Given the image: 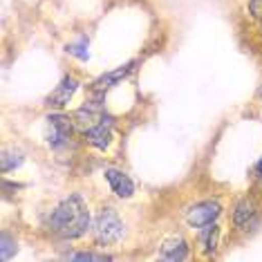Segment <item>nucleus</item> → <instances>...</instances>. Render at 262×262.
Segmentation results:
<instances>
[{
  "mask_svg": "<svg viewBox=\"0 0 262 262\" xmlns=\"http://www.w3.org/2000/svg\"><path fill=\"white\" fill-rule=\"evenodd\" d=\"M90 211H88L85 202L79 193L65 198L61 204H58L54 211H52L50 220H47V226H50L52 233H56L63 240H76V237H83L90 229Z\"/></svg>",
  "mask_w": 262,
  "mask_h": 262,
  "instance_id": "obj_1",
  "label": "nucleus"
},
{
  "mask_svg": "<svg viewBox=\"0 0 262 262\" xmlns=\"http://www.w3.org/2000/svg\"><path fill=\"white\" fill-rule=\"evenodd\" d=\"M123 235V222L115 208L105 206L94 220V240L99 244H115Z\"/></svg>",
  "mask_w": 262,
  "mask_h": 262,
  "instance_id": "obj_2",
  "label": "nucleus"
},
{
  "mask_svg": "<svg viewBox=\"0 0 262 262\" xmlns=\"http://www.w3.org/2000/svg\"><path fill=\"white\" fill-rule=\"evenodd\" d=\"M47 123H50L47 144L54 148V150H61V148L68 146V141L72 139V135L76 130L72 117L61 115V112H52V115H47Z\"/></svg>",
  "mask_w": 262,
  "mask_h": 262,
  "instance_id": "obj_3",
  "label": "nucleus"
},
{
  "mask_svg": "<svg viewBox=\"0 0 262 262\" xmlns=\"http://www.w3.org/2000/svg\"><path fill=\"white\" fill-rule=\"evenodd\" d=\"M220 213H222V206H220L217 200H206V202H198L186 211V222L193 226V229H202L206 224L217 222Z\"/></svg>",
  "mask_w": 262,
  "mask_h": 262,
  "instance_id": "obj_4",
  "label": "nucleus"
},
{
  "mask_svg": "<svg viewBox=\"0 0 262 262\" xmlns=\"http://www.w3.org/2000/svg\"><path fill=\"white\" fill-rule=\"evenodd\" d=\"M135 65H137V61H130V63H126V65H119V68H115V70H110V72H105V74H101L97 81L92 83V92L97 94V97H103L108 90H112L115 85H119L123 79H128L130 74L135 72Z\"/></svg>",
  "mask_w": 262,
  "mask_h": 262,
  "instance_id": "obj_5",
  "label": "nucleus"
},
{
  "mask_svg": "<svg viewBox=\"0 0 262 262\" xmlns=\"http://www.w3.org/2000/svg\"><path fill=\"white\" fill-rule=\"evenodd\" d=\"M103 117H105V110H103V105H101L99 101H85V103H83L81 108L72 115V121H74L76 130L88 133V130L97 126Z\"/></svg>",
  "mask_w": 262,
  "mask_h": 262,
  "instance_id": "obj_6",
  "label": "nucleus"
},
{
  "mask_svg": "<svg viewBox=\"0 0 262 262\" xmlns=\"http://www.w3.org/2000/svg\"><path fill=\"white\" fill-rule=\"evenodd\" d=\"M79 79L76 76H63L61 83L52 90V94L45 99V105H50V108H63V105L70 103V99L76 94V90H79Z\"/></svg>",
  "mask_w": 262,
  "mask_h": 262,
  "instance_id": "obj_7",
  "label": "nucleus"
},
{
  "mask_svg": "<svg viewBox=\"0 0 262 262\" xmlns=\"http://www.w3.org/2000/svg\"><path fill=\"white\" fill-rule=\"evenodd\" d=\"M112 126H115V119L105 115L94 128H90L88 133H83V137H85V141L92 148H97V150H105V148L110 146V141H112Z\"/></svg>",
  "mask_w": 262,
  "mask_h": 262,
  "instance_id": "obj_8",
  "label": "nucleus"
},
{
  "mask_svg": "<svg viewBox=\"0 0 262 262\" xmlns=\"http://www.w3.org/2000/svg\"><path fill=\"white\" fill-rule=\"evenodd\" d=\"M105 182L110 184L112 193L121 200H130L135 195V182L130 180V175H126L123 170H117V168H105L103 172Z\"/></svg>",
  "mask_w": 262,
  "mask_h": 262,
  "instance_id": "obj_9",
  "label": "nucleus"
},
{
  "mask_svg": "<svg viewBox=\"0 0 262 262\" xmlns=\"http://www.w3.org/2000/svg\"><path fill=\"white\" fill-rule=\"evenodd\" d=\"M233 224L240 231H249L258 224V208L251 200H240L233 208Z\"/></svg>",
  "mask_w": 262,
  "mask_h": 262,
  "instance_id": "obj_10",
  "label": "nucleus"
},
{
  "mask_svg": "<svg viewBox=\"0 0 262 262\" xmlns=\"http://www.w3.org/2000/svg\"><path fill=\"white\" fill-rule=\"evenodd\" d=\"M188 258V244L184 237H172L162 247L159 251V260H168V262H177V260H186Z\"/></svg>",
  "mask_w": 262,
  "mask_h": 262,
  "instance_id": "obj_11",
  "label": "nucleus"
},
{
  "mask_svg": "<svg viewBox=\"0 0 262 262\" xmlns=\"http://www.w3.org/2000/svg\"><path fill=\"white\" fill-rule=\"evenodd\" d=\"M198 242H200V249H202V253L204 255L215 253L217 242H220V226L215 222L202 226L200 233H198Z\"/></svg>",
  "mask_w": 262,
  "mask_h": 262,
  "instance_id": "obj_12",
  "label": "nucleus"
},
{
  "mask_svg": "<svg viewBox=\"0 0 262 262\" xmlns=\"http://www.w3.org/2000/svg\"><path fill=\"white\" fill-rule=\"evenodd\" d=\"M25 162V155L20 150H16V148H5L3 150V157H0V170H3V175H7L14 168H18V166Z\"/></svg>",
  "mask_w": 262,
  "mask_h": 262,
  "instance_id": "obj_13",
  "label": "nucleus"
},
{
  "mask_svg": "<svg viewBox=\"0 0 262 262\" xmlns=\"http://www.w3.org/2000/svg\"><path fill=\"white\" fill-rule=\"evenodd\" d=\"M16 251H18V244H16V240L7 233V231H3V235H0V258L9 260V258H14Z\"/></svg>",
  "mask_w": 262,
  "mask_h": 262,
  "instance_id": "obj_14",
  "label": "nucleus"
},
{
  "mask_svg": "<svg viewBox=\"0 0 262 262\" xmlns=\"http://www.w3.org/2000/svg\"><path fill=\"white\" fill-rule=\"evenodd\" d=\"M68 54H72L76 58H81V61H88V40L85 38H81L79 43H74V45H68Z\"/></svg>",
  "mask_w": 262,
  "mask_h": 262,
  "instance_id": "obj_15",
  "label": "nucleus"
},
{
  "mask_svg": "<svg viewBox=\"0 0 262 262\" xmlns=\"http://www.w3.org/2000/svg\"><path fill=\"white\" fill-rule=\"evenodd\" d=\"M70 258H72V260H97V262H103V260H112V255L83 251V253H72V255H70Z\"/></svg>",
  "mask_w": 262,
  "mask_h": 262,
  "instance_id": "obj_16",
  "label": "nucleus"
},
{
  "mask_svg": "<svg viewBox=\"0 0 262 262\" xmlns=\"http://www.w3.org/2000/svg\"><path fill=\"white\" fill-rule=\"evenodd\" d=\"M249 14L255 20H262V0H249Z\"/></svg>",
  "mask_w": 262,
  "mask_h": 262,
  "instance_id": "obj_17",
  "label": "nucleus"
},
{
  "mask_svg": "<svg viewBox=\"0 0 262 262\" xmlns=\"http://www.w3.org/2000/svg\"><path fill=\"white\" fill-rule=\"evenodd\" d=\"M255 177H258V180L262 182V159H260L258 164H255Z\"/></svg>",
  "mask_w": 262,
  "mask_h": 262,
  "instance_id": "obj_18",
  "label": "nucleus"
}]
</instances>
